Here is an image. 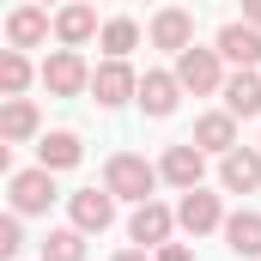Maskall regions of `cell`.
<instances>
[{
	"label": "cell",
	"mask_w": 261,
	"mask_h": 261,
	"mask_svg": "<svg viewBox=\"0 0 261 261\" xmlns=\"http://www.w3.org/2000/svg\"><path fill=\"white\" fill-rule=\"evenodd\" d=\"M158 176H164V170H158V164H146L140 152H116V158L103 164V189H110L116 200H134V206H140V200H152Z\"/></svg>",
	"instance_id": "6da1fadb"
},
{
	"label": "cell",
	"mask_w": 261,
	"mask_h": 261,
	"mask_svg": "<svg viewBox=\"0 0 261 261\" xmlns=\"http://www.w3.org/2000/svg\"><path fill=\"white\" fill-rule=\"evenodd\" d=\"M176 79H182V91H195V97L225 91V55H219V49H182V55H176Z\"/></svg>",
	"instance_id": "7a4b0ae2"
},
{
	"label": "cell",
	"mask_w": 261,
	"mask_h": 261,
	"mask_svg": "<svg viewBox=\"0 0 261 261\" xmlns=\"http://www.w3.org/2000/svg\"><path fill=\"white\" fill-rule=\"evenodd\" d=\"M43 85H49V97H79V91H91V67L79 49H55L49 61H43Z\"/></svg>",
	"instance_id": "3957f363"
},
{
	"label": "cell",
	"mask_w": 261,
	"mask_h": 261,
	"mask_svg": "<svg viewBox=\"0 0 261 261\" xmlns=\"http://www.w3.org/2000/svg\"><path fill=\"white\" fill-rule=\"evenodd\" d=\"M67 213H73V225L85 237H103L116 225V195L110 189H79V195H67Z\"/></svg>",
	"instance_id": "277c9868"
},
{
	"label": "cell",
	"mask_w": 261,
	"mask_h": 261,
	"mask_svg": "<svg viewBox=\"0 0 261 261\" xmlns=\"http://www.w3.org/2000/svg\"><path fill=\"white\" fill-rule=\"evenodd\" d=\"M49 200H55V170H12V213L18 219H31V213H49Z\"/></svg>",
	"instance_id": "5b68a950"
},
{
	"label": "cell",
	"mask_w": 261,
	"mask_h": 261,
	"mask_svg": "<svg viewBox=\"0 0 261 261\" xmlns=\"http://www.w3.org/2000/svg\"><path fill=\"white\" fill-rule=\"evenodd\" d=\"M176 225H182L189 237H206V231H225V206H219V195H206V189H182V206H176Z\"/></svg>",
	"instance_id": "8992f818"
},
{
	"label": "cell",
	"mask_w": 261,
	"mask_h": 261,
	"mask_svg": "<svg viewBox=\"0 0 261 261\" xmlns=\"http://www.w3.org/2000/svg\"><path fill=\"white\" fill-rule=\"evenodd\" d=\"M170 231H176V213L170 206H158V200H140L128 219V237L140 243V249H164L170 243Z\"/></svg>",
	"instance_id": "52a82bcc"
},
{
	"label": "cell",
	"mask_w": 261,
	"mask_h": 261,
	"mask_svg": "<svg viewBox=\"0 0 261 261\" xmlns=\"http://www.w3.org/2000/svg\"><path fill=\"white\" fill-rule=\"evenodd\" d=\"M91 91H97L103 110H122L128 97H140V73H134L128 61H103L97 73H91Z\"/></svg>",
	"instance_id": "ba28073f"
},
{
	"label": "cell",
	"mask_w": 261,
	"mask_h": 261,
	"mask_svg": "<svg viewBox=\"0 0 261 261\" xmlns=\"http://www.w3.org/2000/svg\"><path fill=\"white\" fill-rule=\"evenodd\" d=\"M176 103H182V79H176V67H170V73L152 67V73L140 79V110H146L152 122H164V116H176Z\"/></svg>",
	"instance_id": "9c48e42d"
},
{
	"label": "cell",
	"mask_w": 261,
	"mask_h": 261,
	"mask_svg": "<svg viewBox=\"0 0 261 261\" xmlns=\"http://www.w3.org/2000/svg\"><path fill=\"white\" fill-rule=\"evenodd\" d=\"M152 49H164V55H182V49H195V12H182V6H164V12L152 18Z\"/></svg>",
	"instance_id": "30bf717a"
},
{
	"label": "cell",
	"mask_w": 261,
	"mask_h": 261,
	"mask_svg": "<svg viewBox=\"0 0 261 261\" xmlns=\"http://www.w3.org/2000/svg\"><path fill=\"white\" fill-rule=\"evenodd\" d=\"M158 170H164V182H170V189H200V176H206V152H200L195 140H182V146H170V152H164V164H158Z\"/></svg>",
	"instance_id": "8fae6325"
},
{
	"label": "cell",
	"mask_w": 261,
	"mask_h": 261,
	"mask_svg": "<svg viewBox=\"0 0 261 261\" xmlns=\"http://www.w3.org/2000/svg\"><path fill=\"white\" fill-rule=\"evenodd\" d=\"M213 49H219L225 61H237V67H261V24H249V18H237V24H225Z\"/></svg>",
	"instance_id": "7c38bea8"
},
{
	"label": "cell",
	"mask_w": 261,
	"mask_h": 261,
	"mask_svg": "<svg viewBox=\"0 0 261 261\" xmlns=\"http://www.w3.org/2000/svg\"><path fill=\"white\" fill-rule=\"evenodd\" d=\"M55 37H61V49L91 43V37H97V6H91V0H67L61 12H55Z\"/></svg>",
	"instance_id": "4fadbf2b"
},
{
	"label": "cell",
	"mask_w": 261,
	"mask_h": 261,
	"mask_svg": "<svg viewBox=\"0 0 261 261\" xmlns=\"http://www.w3.org/2000/svg\"><path fill=\"white\" fill-rule=\"evenodd\" d=\"M219 182H225L231 195H255L261 189V152H243V146L225 152V158H219Z\"/></svg>",
	"instance_id": "5bb4252c"
},
{
	"label": "cell",
	"mask_w": 261,
	"mask_h": 261,
	"mask_svg": "<svg viewBox=\"0 0 261 261\" xmlns=\"http://www.w3.org/2000/svg\"><path fill=\"white\" fill-rule=\"evenodd\" d=\"M225 110H231L237 122L261 116V73H255V67H237V73L225 79Z\"/></svg>",
	"instance_id": "9a60e30c"
},
{
	"label": "cell",
	"mask_w": 261,
	"mask_h": 261,
	"mask_svg": "<svg viewBox=\"0 0 261 261\" xmlns=\"http://www.w3.org/2000/svg\"><path fill=\"white\" fill-rule=\"evenodd\" d=\"M195 146H200V152H219V158L237 152V116H231V110L200 116V122H195Z\"/></svg>",
	"instance_id": "2e32d148"
},
{
	"label": "cell",
	"mask_w": 261,
	"mask_h": 261,
	"mask_svg": "<svg viewBox=\"0 0 261 261\" xmlns=\"http://www.w3.org/2000/svg\"><path fill=\"white\" fill-rule=\"evenodd\" d=\"M79 158H85V146H79V134H67V128L43 134V146H37V164L43 170H73Z\"/></svg>",
	"instance_id": "e0dca14e"
},
{
	"label": "cell",
	"mask_w": 261,
	"mask_h": 261,
	"mask_svg": "<svg viewBox=\"0 0 261 261\" xmlns=\"http://www.w3.org/2000/svg\"><path fill=\"white\" fill-rule=\"evenodd\" d=\"M225 243H231V255L261 261V213H231L225 219Z\"/></svg>",
	"instance_id": "ac0fdd59"
},
{
	"label": "cell",
	"mask_w": 261,
	"mask_h": 261,
	"mask_svg": "<svg viewBox=\"0 0 261 261\" xmlns=\"http://www.w3.org/2000/svg\"><path fill=\"white\" fill-rule=\"evenodd\" d=\"M43 37H49V12H43V6H18V12L6 18V43H12V49H37Z\"/></svg>",
	"instance_id": "d6986e66"
},
{
	"label": "cell",
	"mask_w": 261,
	"mask_h": 261,
	"mask_svg": "<svg viewBox=\"0 0 261 261\" xmlns=\"http://www.w3.org/2000/svg\"><path fill=\"white\" fill-rule=\"evenodd\" d=\"M37 134V103L31 97H6L0 110V140H31Z\"/></svg>",
	"instance_id": "ffe728a7"
},
{
	"label": "cell",
	"mask_w": 261,
	"mask_h": 261,
	"mask_svg": "<svg viewBox=\"0 0 261 261\" xmlns=\"http://www.w3.org/2000/svg\"><path fill=\"white\" fill-rule=\"evenodd\" d=\"M97 43H103L110 61H128V49H140V24H134V18H110V24L97 31Z\"/></svg>",
	"instance_id": "44dd1931"
},
{
	"label": "cell",
	"mask_w": 261,
	"mask_h": 261,
	"mask_svg": "<svg viewBox=\"0 0 261 261\" xmlns=\"http://www.w3.org/2000/svg\"><path fill=\"white\" fill-rule=\"evenodd\" d=\"M43 261H85V231H79V225L49 231V237H43Z\"/></svg>",
	"instance_id": "7402d4cb"
},
{
	"label": "cell",
	"mask_w": 261,
	"mask_h": 261,
	"mask_svg": "<svg viewBox=\"0 0 261 261\" xmlns=\"http://www.w3.org/2000/svg\"><path fill=\"white\" fill-rule=\"evenodd\" d=\"M24 85H31V61H24V49H6V55H0V91L18 97Z\"/></svg>",
	"instance_id": "603a6c76"
},
{
	"label": "cell",
	"mask_w": 261,
	"mask_h": 261,
	"mask_svg": "<svg viewBox=\"0 0 261 261\" xmlns=\"http://www.w3.org/2000/svg\"><path fill=\"white\" fill-rule=\"evenodd\" d=\"M18 249H24V231H18V213H6V219H0V255L12 261Z\"/></svg>",
	"instance_id": "cb8c5ba5"
},
{
	"label": "cell",
	"mask_w": 261,
	"mask_h": 261,
	"mask_svg": "<svg viewBox=\"0 0 261 261\" xmlns=\"http://www.w3.org/2000/svg\"><path fill=\"white\" fill-rule=\"evenodd\" d=\"M152 261H189V249H182V243H164V249H158Z\"/></svg>",
	"instance_id": "d4e9b609"
},
{
	"label": "cell",
	"mask_w": 261,
	"mask_h": 261,
	"mask_svg": "<svg viewBox=\"0 0 261 261\" xmlns=\"http://www.w3.org/2000/svg\"><path fill=\"white\" fill-rule=\"evenodd\" d=\"M243 18H249V24H261V0H243Z\"/></svg>",
	"instance_id": "484cf974"
},
{
	"label": "cell",
	"mask_w": 261,
	"mask_h": 261,
	"mask_svg": "<svg viewBox=\"0 0 261 261\" xmlns=\"http://www.w3.org/2000/svg\"><path fill=\"white\" fill-rule=\"evenodd\" d=\"M116 261H146V249H122V255H116Z\"/></svg>",
	"instance_id": "4316f807"
},
{
	"label": "cell",
	"mask_w": 261,
	"mask_h": 261,
	"mask_svg": "<svg viewBox=\"0 0 261 261\" xmlns=\"http://www.w3.org/2000/svg\"><path fill=\"white\" fill-rule=\"evenodd\" d=\"M43 6H49V0H43Z\"/></svg>",
	"instance_id": "83f0119b"
},
{
	"label": "cell",
	"mask_w": 261,
	"mask_h": 261,
	"mask_svg": "<svg viewBox=\"0 0 261 261\" xmlns=\"http://www.w3.org/2000/svg\"><path fill=\"white\" fill-rule=\"evenodd\" d=\"M91 6H97V0H91Z\"/></svg>",
	"instance_id": "f1b7e54d"
}]
</instances>
